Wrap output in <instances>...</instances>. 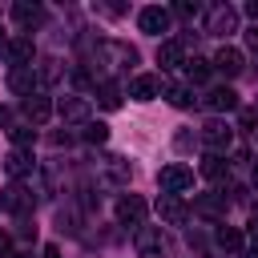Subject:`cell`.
I'll return each mask as SVG.
<instances>
[{
    "mask_svg": "<svg viewBox=\"0 0 258 258\" xmlns=\"http://www.w3.org/2000/svg\"><path fill=\"white\" fill-rule=\"evenodd\" d=\"M93 64H101V69H117V73H129V69L137 64V48L125 44V40H97V48H93Z\"/></svg>",
    "mask_w": 258,
    "mask_h": 258,
    "instance_id": "1",
    "label": "cell"
},
{
    "mask_svg": "<svg viewBox=\"0 0 258 258\" xmlns=\"http://www.w3.org/2000/svg\"><path fill=\"white\" fill-rule=\"evenodd\" d=\"M133 246H137L141 258H165L169 254V238H165L161 226H137L133 230Z\"/></svg>",
    "mask_w": 258,
    "mask_h": 258,
    "instance_id": "2",
    "label": "cell"
},
{
    "mask_svg": "<svg viewBox=\"0 0 258 258\" xmlns=\"http://www.w3.org/2000/svg\"><path fill=\"white\" fill-rule=\"evenodd\" d=\"M0 206H4L8 214L24 218V214H32V206H36V194H32L24 181H8V185H4V194H0Z\"/></svg>",
    "mask_w": 258,
    "mask_h": 258,
    "instance_id": "3",
    "label": "cell"
},
{
    "mask_svg": "<svg viewBox=\"0 0 258 258\" xmlns=\"http://www.w3.org/2000/svg\"><path fill=\"white\" fill-rule=\"evenodd\" d=\"M198 137H202V145H206L210 153H218V157H226V149L234 145V129L222 125V121H206Z\"/></svg>",
    "mask_w": 258,
    "mask_h": 258,
    "instance_id": "4",
    "label": "cell"
},
{
    "mask_svg": "<svg viewBox=\"0 0 258 258\" xmlns=\"http://www.w3.org/2000/svg\"><path fill=\"white\" fill-rule=\"evenodd\" d=\"M157 185H161V194H185L189 185H194V169L189 165H165L161 173H157Z\"/></svg>",
    "mask_w": 258,
    "mask_h": 258,
    "instance_id": "5",
    "label": "cell"
},
{
    "mask_svg": "<svg viewBox=\"0 0 258 258\" xmlns=\"http://www.w3.org/2000/svg\"><path fill=\"white\" fill-rule=\"evenodd\" d=\"M145 210H149V206H145L141 194H121V198H117V222H121V226H133V230L145 226Z\"/></svg>",
    "mask_w": 258,
    "mask_h": 258,
    "instance_id": "6",
    "label": "cell"
},
{
    "mask_svg": "<svg viewBox=\"0 0 258 258\" xmlns=\"http://www.w3.org/2000/svg\"><path fill=\"white\" fill-rule=\"evenodd\" d=\"M206 32H210V36H230V32H238V8H230V4L210 8V16H206Z\"/></svg>",
    "mask_w": 258,
    "mask_h": 258,
    "instance_id": "7",
    "label": "cell"
},
{
    "mask_svg": "<svg viewBox=\"0 0 258 258\" xmlns=\"http://www.w3.org/2000/svg\"><path fill=\"white\" fill-rule=\"evenodd\" d=\"M44 16H48V12H44V4H36V0H16V4H12V20H16L24 32L40 28V24H44Z\"/></svg>",
    "mask_w": 258,
    "mask_h": 258,
    "instance_id": "8",
    "label": "cell"
},
{
    "mask_svg": "<svg viewBox=\"0 0 258 258\" xmlns=\"http://www.w3.org/2000/svg\"><path fill=\"white\" fill-rule=\"evenodd\" d=\"M157 214H161L165 226H185V222H189V206H185L177 194H161V198H157Z\"/></svg>",
    "mask_w": 258,
    "mask_h": 258,
    "instance_id": "9",
    "label": "cell"
},
{
    "mask_svg": "<svg viewBox=\"0 0 258 258\" xmlns=\"http://www.w3.org/2000/svg\"><path fill=\"white\" fill-rule=\"evenodd\" d=\"M137 28H141V32H149V36L169 32V8H157V4L141 8V12H137Z\"/></svg>",
    "mask_w": 258,
    "mask_h": 258,
    "instance_id": "10",
    "label": "cell"
},
{
    "mask_svg": "<svg viewBox=\"0 0 258 258\" xmlns=\"http://www.w3.org/2000/svg\"><path fill=\"white\" fill-rule=\"evenodd\" d=\"M210 64H214V73H222V77H238V73L246 69V56H242L234 44H222V48L214 52V60H210Z\"/></svg>",
    "mask_w": 258,
    "mask_h": 258,
    "instance_id": "11",
    "label": "cell"
},
{
    "mask_svg": "<svg viewBox=\"0 0 258 258\" xmlns=\"http://www.w3.org/2000/svg\"><path fill=\"white\" fill-rule=\"evenodd\" d=\"M20 113H24V125H44L52 117V101L44 93H32V97L20 101Z\"/></svg>",
    "mask_w": 258,
    "mask_h": 258,
    "instance_id": "12",
    "label": "cell"
},
{
    "mask_svg": "<svg viewBox=\"0 0 258 258\" xmlns=\"http://www.w3.org/2000/svg\"><path fill=\"white\" fill-rule=\"evenodd\" d=\"M56 113H60L69 125H89L93 105H89V97H60V101H56Z\"/></svg>",
    "mask_w": 258,
    "mask_h": 258,
    "instance_id": "13",
    "label": "cell"
},
{
    "mask_svg": "<svg viewBox=\"0 0 258 258\" xmlns=\"http://www.w3.org/2000/svg\"><path fill=\"white\" fill-rule=\"evenodd\" d=\"M4 56H8V64H12V69H32L36 48H32V40H28V36H16V40H8V44H4Z\"/></svg>",
    "mask_w": 258,
    "mask_h": 258,
    "instance_id": "14",
    "label": "cell"
},
{
    "mask_svg": "<svg viewBox=\"0 0 258 258\" xmlns=\"http://www.w3.org/2000/svg\"><path fill=\"white\" fill-rule=\"evenodd\" d=\"M157 64H161V73H169V69L185 64V40H177V36L161 40V44H157Z\"/></svg>",
    "mask_w": 258,
    "mask_h": 258,
    "instance_id": "15",
    "label": "cell"
},
{
    "mask_svg": "<svg viewBox=\"0 0 258 258\" xmlns=\"http://www.w3.org/2000/svg\"><path fill=\"white\" fill-rule=\"evenodd\" d=\"M226 194H202V198H194V214H202V218H210V222H222L226 218Z\"/></svg>",
    "mask_w": 258,
    "mask_h": 258,
    "instance_id": "16",
    "label": "cell"
},
{
    "mask_svg": "<svg viewBox=\"0 0 258 258\" xmlns=\"http://www.w3.org/2000/svg\"><path fill=\"white\" fill-rule=\"evenodd\" d=\"M8 89H12L16 97H32V93L40 89L36 69H12V73H8Z\"/></svg>",
    "mask_w": 258,
    "mask_h": 258,
    "instance_id": "17",
    "label": "cell"
},
{
    "mask_svg": "<svg viewBox=\"0 0 258 258\" xmlns=\"http://www.w3.org/2000/svg\"><path fill=\"white\" fill-rule=\"evenodd\" d=\"M206 109H214V113H230V109H238V93L230 89V85H218V89H210L206 93V101H202Z\"/></svg>",
    "mask_w": 258,
    "mask_h": 258,
    "instance_id": "18",
    "label": "cell"
},
{
    "mask_svg": "<svg viewBox=\"0 0 258 258\" xmlns=\"http://www.w3.org/2000/svg\"><path fill=\"white\" fill-rule=\"evenodd\" d=\"M157 93H161V81H157L153 73H141V77L129 81V97H133V101H153Z\"/></svg>",
    "mask_w": 258,
    "mask_h": 258,
    "instance_id": "19",
    "label": "cell"
},
{
    "mask_svg": "<svg viewBox=\"0 0 258 258\" xmlns=\"http://www.w3.org/2000/svg\"><path fill=\"white\" fill-rule=\"evenodd\" d=\"M218 250L226 254V258H238V250H242V230L238 226H218Z\"/></svg>",
    "mask_w": 258,
    "mask_h": 258,
    "instance_id": "20",
    "label": "cell"
},
{
    "mask_svg": "<svg viewBox=\"0 0 258 258\" xmlns=\"http://www.w3.org/2000/svg\"><path fill=\"white\" fill-rule=\"evenodd\" d=\"M161 93H165V101H169L173 109H189V105H194V89H189V85L165 81V85H161Z\"/></svg>",
    "mask_w": 258,
    "mask_h": 258,
    "instance_id": "21",
    "label": "cell"
},
{
    "mask_svg": "<svg viewBox=\"0 0 258 258\" xmlns=\"http://www.w3.org/2000/svg\"><path fill=\"white\" fill-rule=\"evenodd\" d=\"M4 169H8L12 181L24 177V173H32V153H28V149H12V153L4 157Z\"/></svg>",
    "mask_w": 258,
    "mask_h": 258,
    "instance_id": "22",
    "label": "cell"
},
{
    "mask_svg": "<svg viewBox=\"0 0 258 258\" xmlns=\"http://www.w3.org/2000/svg\"><path fill=\"white\" fill-rule=\"evenodd\" d=\"M202 177H210V181H226V177H230V161L218 157V153H206V157H202Z\"/></svg>",
    "mask_w": 258,
    "mask_h": 258,
    "instance_id": "23",
    "label": "cell"
},
{
    "mask_svg": "<svg viewBox=\"0 0 258 258\" xmlns=\"http://www.w3.org/2000/svg\"><path fill=\"white\" fill-rule=\"evenodd\" d=\"M97 101H101V109H121V85L109 81V77H101V85H97Z\"/></svg>",
    "mask_w": 258,
    "mask_h": 258,
    "instance_id": "24",
    "label": "cell"
},
{
    "mask_svg": "<svg viewBox=\"0 0 258 258\" xmlns=\"http://www.w3.org/2000/svg\"><path fill=\"white\" fill-rule=\"evenodd\" d=\"M36 81H40V85H56V81H60V60H56V56H40Z\"/></svg>",
    "mask_w": 258,
    "mask_h": 258,
    "instance_id": "25",
    "label": "cell"
},
{
    "mask_svg": "<svg viewBox=\"0 0 258 258\" xmlns=\"http://www.w3.org/2000/svg\"><path fill=\"white\" fill-rule=\"evenodd\" d=\"M210 73H214V64H210L206 56H194V60H185V77H189V85H202V81H210Z\"/></svg>",
    "mask_w": 258,
    "mask_h": 258,
    "instance_id": "26",
    "label": "cell"
},
{
    "mask_svg": "<svg viewBox=\"0 0 258 258\" xmlns=\"http://www.w3.org/2000/svg\"><path fill=\"white\" fill-rule=\"evenodd\" d=\"M8 137H12V145H16V149H28V145L36 141V129H32V125H12V129H8Z\"/></svg>",
    "mask_w": 258,
    "mask_h": 258,
    "instance_id": "27",
    "label": "cell"
},
{
    "mask_svg": "<svg viewBox=\"0 0 258 258\" xmlns=\"http://www.w3.org/2000/svg\"><path fill=\"white\" fill-rule=\"evenodd\" d=\"M105 169H109V177H113L117 185L129 181V165H125V157H105Z\"/></svg>",
    "mask_w": 258,
    "mask_h": 258,
    "instance_id": "28",
    "label": "cell"
},
{
    "mask_svg": "<svg viewBox=\"0 0 258 258\" xmlns=\"http://www.w3.org/2000/svg\"><path fill=\"white\" fill-rule=\"evenodd\" d=\"M77 222H81V214H77L73 206H69V210H56V226H60L64 234H77V230H81Z\"/></svg>",
    "mask_w": 258,
    "mask_h": 258,
    "instance_id": "29",
    "label": "cell"
},
{
    "mask_svg": "<svg viewBox=\"0 0 258 258\" xmlns=\"http://www.w3.org/2000/svg\"><path fill=\"white\" fill-rule=\"evenodd\" d=\"M173 12H177V16H185V20H194V16L202 12V4H198V0H177V4H173ZM173 12H169V16H173Z\"/></svg>",
    "mask_w": 258,
    "mask_h": 258,
    "instance_id": "30",
    "label": "cell"
},
{
    "mask_svg": "<svg viewBox=\"0 0 258 258\" xmlns=\"http://www.w3.org/2000/svg\"><path fill=\"white\" fill-rule=\"evenodd\" d=\"M105 137H109V129H105V125H101V121H97V125H93V121H89V125H85V141H93V145H101V141H105Z\"/></svg>",
    "mask_w": 258,
    "mask_h": 258,
    "instance_id": "31",
    "label": "cell"
},
{
    "mask_svg": "<svg viewBox=\"0 0 258 258\" xmlns=\"http://www.w3.org/2000/svg\"><path fill=\"white\" fill-rule=\"evenodd\" d=\"M194 141H198V137H194L189 129H181V133L173 137V149H181V153H185V149H194Z\"/></svg>",
    "mask_w": 258,
    "mask_h": 258,
    "instance_id": "32",
    "label": "cell"
},
{
    "mask_svg": "<svg viewBox=\"0 0 258 258\" xmlns=\"http://www.w3.org/2000/svg\"><path fill=\"white\" fill-rule=\"evenodd\" d=\"M258 125V109H242V129H254Z\"/></svg>",
    "mask_w": 258,
    "mask_h": 258,
    "instance_id": "33",
    "label": "cell"
},
{
    "mask_svg": "<svg viewBox=\"0 0 258 258\" xmlns=\"http://www.w3.org/2000/svg\"><path fill=\"white\" fill-rule=\"evenodd\" d=\"M0 258H12V238L0 230Z\"/></svg>",
    "mask_w": 258,
    "mask_h": 258,
    "instance_id": "34",
    "label": "cell"
},
{
    "mask_svg": "<svg viewBox=\"0 0 258 258\" xmlns=\"http://www.w3.org/2000/svg\"><path fill=\"white\" fill-rule=\"evenodd\" d=\"M246 48L258 56V28H250V32H246Z\"/></svg>",
    "mask_w": 258,
    "mask_h": 258,
    "instance_id": "35",
    "label": "cell"
},
{
    "mask_svg": "<svg viewBox=\"0 0 258 258\" xmlns=\"http://www.w3.org/2000/svg\"><path fill=\"white\" fill-rule=\"evenodd\" d=\"M246 226H250V238H254V242H258V206H254V210H250V222H246Z\"/></svg>",
    "mask_w": 258,
    "mask_h": 258,
    "instance_id": "36",
    "label": "cell"
},
{
    "mask_svg": "<svg viewBox=\"0 0 258 258\" xmlns=\"http://www.w3.org/2000/svg\"><path fill=\"white\" fill-rule=\"evenodd\" d=\"M246 16H254V20H258V0H250V4H246Z\"/></svg>",
    "mask_w": 258,
    "mask_h": 258,
    "instance_id": "37",
    "label": "cell"
},
{
    "mask_svg": "<svg viewBox=\"0 0 258 258\" xmlns=\"http://www.w3.org/2000/svg\"><path fill=\"white\" fill-rule=\"evenodd\" d=\"M44 258H60V246H44Z\"/></svg>",
    "mask_w": 258,
    "mask_h": 258,
    "instance_id": "38",
    "label": "cell"
},
{
    "mask_svg": "<svg viewBox=\"0 0 258 258\" xmlns=\"http://www.w3.org/2000/svg\"><path fill=\"white\" fill-rule=\"evenodd\" d=\"M0 125H8V109L4 105H0Z\"/></svg>",
    "mask_w": 258,
    "mask_h": 258,
    "instance_id": "39",
    "label": "cell"
},
{
    "mask_svg": "<svg viewBox=\"0 0 258 258\" xmlns=\"http://www.w3.org/2000/svg\"><path fill=\"white\" fill-rule=\"evenodd\" d=\"M4 44H8V36H4V28H0V48H4Z\"/></svg>",
    "mask_w": 258,
    "mask_h": 258,
    "instance_id": "40",
    "label": "cell"
},
{
    "mask_svg": "<svg viewBox=\"0 0 258 258\" xmlns=\"http://www.w3.org/2000/svg\"><path fill=\"white\" fill-rule=\"evenodd\" d=\"M246 258H258V246H254V250H250V254H246Z\"/></svg>",
    "mask_w": 258,
    "mask_h": 258,
    "instance_id": "41",
    "label": "cell"
},
{
    "mask_svg": "<svg viewBox=\"0 0 258 258\" xmlns=\"http://www.w3.org/2000/svg\"><path fill=\"white\" fill-rule=\"evenodd\" d=\"M254 185H258V165H254Z\"/></svg>",
    "mask_w": 258,
    "mask_h": 258,
    "instance_id": "42",
    "label": "cell"
},
{
    "mask_svg": "<svg viewBox=\"0 0 258 258\" xmlns=\"http://www.w3.org/2000/svg\"><path fill=\"white\" fill-rule=\"evenodd\" d=\"M12 258H32V254H12Z\"/></svg>",
    "mask_w": 258,
    "mask_h": 258,
    "instance_id": "43",
    "label": "cell"
}]
</instances>
